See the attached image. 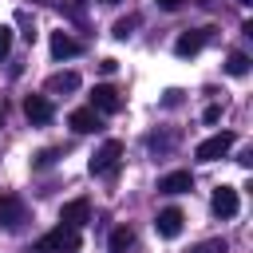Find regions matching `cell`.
<instances>
[{"instance_id":"5b68a950","label":"cell","mask_w":253,"mask_h":253,"mask_svg":"<svg viewBox=\"0 0 253 253\" xmlns=\"http://www.w3.org/2000/svg\"><path fill=\"white\" fill-rule=\"evenodd\" d=\"M91 107H95L99 115H115V111H123V99H119V91H115L111 83H99V87L91 91Z\"/></svg>"},{"instance_id":"d4e9b609","label":"cell","mask_w":253,"mask_h":253,"mask_svg":"<svg viewBox=\"0 0 253 253\" xmlns=\"http://www.w3.org/2000/svg\"><path fill=\"white\" fill-rule=\"evenodd\" d=\"M0 126H4V119H0Z\"/></svg>"},{"instance_id":"9a60e30c","label":"cell","mask_w":253,"mask_h":253,"mask_svg":"<svg viewBox=\"0 0 253 253\" xmlns=\"http://www.w3.org/2000/svg\"><path fill=\"white\" fill-rule=\"evenodd\" d=\"M107 245H111V253H126V249L134 245V233H130L126 225H119V229H111V241H107Z\"/></svg>"},{"instance_id":"7402d4cb","label":"cell","mask_w":253,"mask_h":253,"mask_svg":"<svg viewBox=\"0 0 253 253\" xmlns=\"http://www.w3.org/2000/svg\"><path fill=\"white\" fill-rule=\"evenodd\" d=\"M158 8H166V12H174V8H182V0H158Z\"/></svg>"},{"instance_id":"cb8c5ba5","label":"cell","mask_w":253,"mask_h":253,"mask_svg":"<svg viewBox=\"0 0 253 253\" xmlns=\"http://www.w3.org/2000/svg\"><path fill=\"white\" fill-rule=\"evenodd\" d=\"M103 4H119V0H103Z\"/></svg>"},{"instance_id":"3957f363","label":"cell","mask_w":253,"mask_h":253,"mask_svg":"<svg viewBox=\"0 0 253 253\" xmlns=\"http://www.w3.org/2000/svg\"><path fill=\"white\" fill-rule=\"evenodd\" d=\"M233 142H237V138H233L229 130L210 134L206 142H198V146H194V158H202V162H217V158H225V154L233 150Z\"/></svg>"},{"instance_id":"ac0fdd59","label":"cell","mask_w":253,"mask_h":253,"mask_svg":"<svg viewBox=\"0 0 253 253\" xmlns=\"http://www.w3.org/2000/svg\"><path fill=\"white\" fill-rule=\"evenodd\" d=\"M190 253H225V241H202V245H194Z\"/></svg>"},{"instance_id":"6da1fadb","label":"cell","mask_w":253,"mask_h":253,"mask_svg":"<svg viewBox=\"0 0 253 253\" xmlns=\"http://www.w3.org/2000/svg\"><path fill=\"white\" fill-rule=\"evenodd\" d=\"M79 245H83V237H79V229L75 225H55L51 233H43V237H36V253H79Z\"/></svg>"},{"instance_id":"e0dca14e","label":"cell","mask_w":253,"mask_h":253,"mask_svg":"<svg viewBox=\"0 0 253 253\" xmlns=\"http://www.w3.org/2000/svg\"><path fill=\"white\" fill-rule=\"evenodd\" d=\"M134 28H138V16H123L111 36H115V40H126V36H134Z\"/></svg>"},{"instance_id":"8fae6325","label":"cell","mask_w":253,"mask_h":253,"mask_svg":"<svg viewBox=\"0 0 253 253\" xmlns=\"http://www.w3.org/2000/svg\"><path fill=\"white\" fill-rule=\"evenodd\" d=\"M182 221H186L182 210L170 206V210H162V213L154 217V229H158V237H178V233H182Z\"/></svg>"},{"instance_id":"5bb4252c","label":"cell","mask_w":253,"mask_h":253,"mask_svg":"<svg viewBox=\"0 0 253 253\" xmlns=\"http://www.w3.org/2000/svg\"><path fill=\"white\" fill-rule=\"evenodd\" d=\"M79 87V75L75 71H55L51 79H47V91L51 95H63V91H75Z\"/></svg>"},{"instance_id":"ba28073f","label":"cell","mask_w":253,"mask_h":253,"mask_svg":"<svg viewBox=\"0 0 253 253\" xmlns=\"http://www.w3.org/2000/svg\"><path fill=\"white\" fill-rule=\"evenodd\" d=\"M186 190H194L190 170H170V174L158 178V194H186Z\"/></svg>"},{"instance_id":"9c48e42d","label":"cell","mask_w":253,"mask_h":253,"mask_svg":"<svg viewBox=\"0 0 253 253\" xmlns=\"http://www.w3.org/2000/svg\"><path fill=\"white\" fill-rule=\"evenodd\" d=\"M24 115H28L32 123H51L55 111H51V99H47V95H28V99H24Z\"/></svg>"},{"instance_id":"44dd1931","label":"cell","mask_w":253,"mask_h":253,"mask_svg":"<svg viewBox=\"0 0 253 253\" xmlns=\"http://www.w3.org/2000/svg\"><path fill=\"white\" fill-rule=\"evenodd\" d=\"M51 162H55V150H43V154L36 158V166H51Z\"/></svg>"},{"instance_id":"d6986e66","label":"cell","mask_w":253,"mask_h":253,"mask_svg":"<svg viewBox=\"0 0 253 253\" xmlns=\"http://www.w3.org/2000/svg\"><path fill=\"white\" fill-rule=\"evenodd\" d=\"M12 40H16V36H12V28H0V59L12 51Z\"/></svg>"},{"instance_id":"277c9868","label":"cell","mask_w":253,"mask_h":253,"mask_svg":"<svg viewBox=\"0 0 253 253\" xmlns=\"http://www.w3.org/2000/svg\"><path fill=\"white\" fill-rule=\"evenodd\" d=\"M0 225L20 229L24 225V198L20 194H0Z\"/></svg>"},{"instance_id":"603a6c76","label":"cell","mask_w":253,"mask_h":253,"mask_svg":"<svg viewBox=\"0 0 253 253\" xmlns=\"http://www.w3.org/2000/svg\"><path fill=\"white\" fill-rule=\"evenodd\" d=\"M237 4H245V8H249V4H253V0H237Z\"/></svg>"},{"instance_id":"8992f818","label":"cell","mask_w":253,"mask_h":253,"mask_svg":"<svg viewBox=\"0 0 253 253\" xmlns=\"http://www.w3.org/2000/svg\"><path fill=\"white\" fill-rule=\"evenodd\" d=\"M67 123H71V130H79V134H95V130H103V115H99L95 107H79V111H71Z\"/></svg>"},{"instance_id":"4fadbf2b","label":"cell","mask_w":253,"mask_h":253,"mask_svg":"<svg viewBox=\"0 0 253 253\" xmlns=\"http://www.w3.org/2000/svg\"><path fill=\"white\" fill-rule=\"evenodd\" d=\"M202 43H206V32H182V36L174 40V51H178V55H198Z\"/></svg>"},{"instance_id":"52a82bcc","label":"cell","mask_w":253,"mask_h":253,"mask_svg":"<svg viewBox=\"0 0 253 253\" xmlns=\"http://www.w3.org/2000/svg\"><path fill=\"white\" fill-rule=\"evenodd\" d=\"M59 221H63V225H75V229L87 225V221H91V202H87V198H71V202L59 210Z\"/></svg>"},{"instance_id":"7a4b0ae2","label":"cell","mask_w":253,"mask_h":253,"mask_svg":"<svg viewBox=\"0 0 253 253\" xmlns=\"http://www.w3.org/2000/svg\"><path fill=\"white\" fill-rule=\"evenodd\" d=\"M119 162H123V142H119V138H107V142L95 150V158H91V174H95V178H107V174L119 170Z\"/></svg>"},{"instance_id":"2e32d148","label":"cell","mask_w":253,"mask_h":253,"mask_svg":"<svg viewBox=\"0 0 253 253\" xmlns=\"http://www.w3.org/2000/svg\"><path fill=\"white\" fill-rule=\"evenodd\" d=\"M225 71H229V75H237V79H241V75H249V55H245V51H229Z\"/></svg>"},{"instance_id":"30bf717a","label":"cell","mask_w":253,"mask_h":253,"mask_svg":"<svg viewBox=\"0 0 253 253\" xmlns=\"http://www.w3.org/2000/svg\"><path fill=\"white\" fill-rule=\"evenodd\" d=\"M237 206H241V202H237V190H233V186H217V190H213V213H217V217H233Z\"/></svg>"},{"instance_id":"ffe728a7","label":"cell","mask_w":253,"mask_h":253,"mask_svg":"<svg viewBox=\"0 0 253 253\" xmlns=\"http://www.w3.org/2000/svg\"><path fill=\"white\" fill-rule=\"evenodd\" d=\"M202 119H206V123H217V119H221V107H217V103H213V107H206V115H202Z\"/></svg>"},{"instance_id":"7c38bea8","label":"cell","mask_w":253,"mask_h":253,"mask_svg":"<svg viewBox=\"0 0 253 253\" xmlns=\"http://www.w3.org/2000/svg\"><path fill=\"white\" fill-rule=\"evenodd\" d=\"M51 55H55V59H71V55H79V40H71L67 32H51Z\"/></svg>"}]
</instances>
